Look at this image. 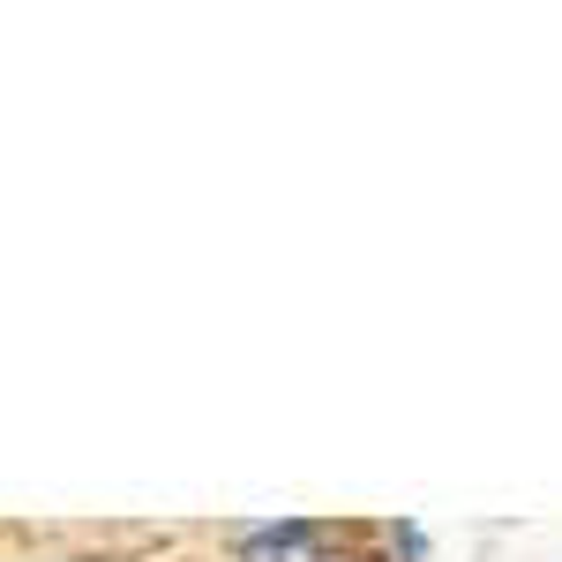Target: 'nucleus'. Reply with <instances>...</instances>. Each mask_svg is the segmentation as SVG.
<instances>
[]
</instances>
